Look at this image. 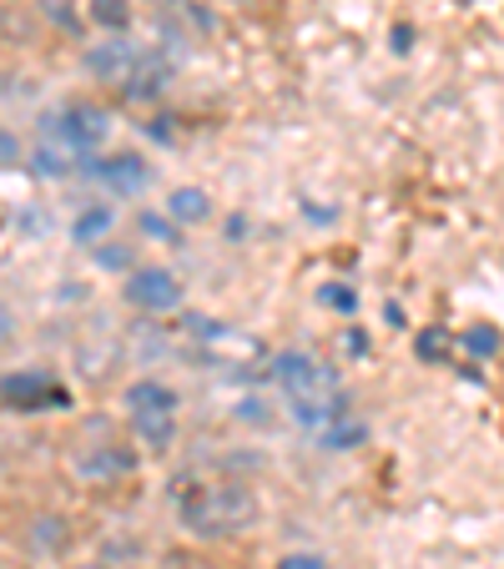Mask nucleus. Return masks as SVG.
Returning a JSON list of instances; mask_svg holds the SVG:
<instances>
[{
  "mask_svg": "<svg viewBox=\"0 0 504 569\" xmlns=\"http://www.w3.org/2000/svg\"><path fill=\"white\" fill-rule=\"evenodd\" d=\"M71 545H76V529H71V519L56 515V509H41V515L26 525V549H31L36 559H61V555H71Z\"/></svg>",
  "mask_w": 504,
  "mask_h": 569,
  "instance_id": "9d476101",
  "label": "nucleus"
},
{
  "mask_svg": "<svg viewBox=\"0 0 504 569\" xmlns=\"http://www.w3.org/2000/svg\"><path fill=\"white\" fill-rule=\"evenodd\" d=\"M131 6H157V11H182L187 0H131Z\"/></svg>",
  "mask_w": 504,
  "mask_h": 569,
  "instance_id": "aec40b11",
  "label": "nucleus"
},
{
  "mask_svg": "<svg viewBox=\"0 0 504 569\" xmlns=\"http://www.w3.org/2000/svg\"><path fill=\"white\" fill-rule=\"evenodd\" d=\"M41 137L56 141V147H66L76 157V167H81L87 157L107 151V141H111V111L101 107V101H91V97H76V101L56 107L51 117L41 121Z\"/></svg>",
  "mask_w": 504,
  "mask_h": 569,
  "instance_id": "f03ea898",
  "label": "nucleus"
},
{
  "mask_svg": "<svg viewBox=\"0 0 504 569\" xmlns=\"http://www.w3.org/2000/svg\"><path fill=\"white\" fill-rule=\"evenodd\" d=\"M0 167H26V141L0 131Z\"/></svg>",
  "mask_w": 504,
  "mask_h": 569,
  "instance_id": "a211bd4d",
  "label": "nucleus"
},
{
  "mask_svg": "<svg viewBox=\"0 0 504 569\" xmlns=\"http://www.w3.org/2000/svg\"><path fill=\"white\" fill-rule=\"evenodd\" d=\"M177 519H182V529L192 539H237L263 519V499L243 479L202 483V489L177 499Z\"/></svg>",
  "mask_w": 504,
  "mask_h": 569,
  "instance_id": "f257e3e1",
  "label": "nucleus"
},
{
  "mask_svg": "<svg viewBox=\"0 0 504 569\" xmlns=\"http://www.w3.org/2000/svg\"><path fill=\"white\" fill-rule=\"evenodd\" d=\"M137 227H141V237H151V242H172V248L187 237V232H177V227L167 222L161 212H151V207H141V212H137Z\"/></svg>",
  "mask_w": 504,
  "mask_h": 569,
  "instance_id": "dca6fc26",
  "label": "nucleus"
},
{
  "mask_svg": "<svg viewBox=\"0 0 504 569\" xmlns=\"http://www.w3.org/2000/svg\"><path fill=\"white\" fill-rule=\"evenodd\" d=\"M141 469L137 443L127 439H81L76 449H66V473L87 489H111V483L131 479Z\"/></svg>",
  "mask_w": 504,
  "mask_h": 569,
  "instance_id": "7ed1b4c3",
  "label": "nucleus"
},
{
  "mask_svg": "<svg viewBox=\"0 0 504 569\" xmlns=\"http://www.w3.org/2000/svg\"><path fill=\"white\" fill-rule=\"evenodd\" d=\"M464 348H470L474 358H484V363H494V358H500V328H494V322H474L470 333H464Z\"/></svg>",
  "mask_w": 504,
  "mask_h": 569,
  "instance_id": "2eb2a0df",
  "label": "nucleus"
},
{
  "mask_svg": "<svg viewBox=\"0 0 504 569\" xmlns=\"http://www.w3.org/2000/svg\"><path fill=\"white\" fill-rule=\"evenodd\" d=\"M81 21L97 36H131L137 6H131V0H87V6H81Z\"/></svg>",
  "mask_w": 504,
  "mask_h": 569,
  "instance_id": "9b49d317",
  "label": "nucleus"
},
{
  "mask_svg": "<svg viewBox=\"0 0 504 569\" xmlns=\"http://www.w3.org/2000/svg\"><path fill=\"white\" fill-rule=\"evenodd\" d=\"M111 227H117V212L97 202V207H87V212H81V217L71 222V237L81 242V248H97V242H107Z\"/></svg>",
  "mask_w": 504,
  "mask_h": 569,
  "instance_id": "4468645a",
  "label": "nucleus"
},
{
  "mask_svg": "<svg viewBox=\"0 0 504 569\" xmlns=\"http://www.w3.org/2000/svg\"><path fill=\"white\" fill-rule=\"evenodd\" d=\"M76 177H87V182H97L107 197H121V202H131V197H141L151 187V167L141 151L121 147V151H97V157H87L81 167H76Z\"/></svg>",
  "mask_w": 504,
  "mask_h": 569,
  "instance_id": "39448f33",
  "label": "nucleus"
},
{
  "mask_svg": "<svg viewBox=\"0 0 504 569\" xmlns=\"http://www.w3.org/2000/svg\"><path fill=\"white\" fill-rule=\"evenodd\" d=\"M278 569H328V565H323V555H288L278 559Z\"/></svg>",
  "mask_w": 504,
  "mask_h": 569,
  "instance_id": "6ab92c4d",
  "label": "nucleus"
},
{
  "mask_svg": "<svg viewBox=\"0 0 504 569\" xmlns=\"http://www.w3.org/2000/svg\"><path fill=\"white\" fill-rule=\"evenodd\" d=\"M36 21H41V31L51 26V31L61 36H81V6L76 0H36Z\"/></svg>",
  "mask_w": 504,
  "mask_h": 569,
  "instance_id": "ddd939ff",
  "label": "nucleus"
},
{
  "mask_svg": "<svg viewBox=\"0 0 504 569\" xmlns=\"http://www.w3.org/2000/svg\"><path fill=\"white\" fill-rule=\"evenodd\" d=\"M318 439H323V449L348 453V449H358V443L368 439V429H364V419H354L348 409H338V413H333V419L318 429Z\"/></svg>",
  "mask_w": 504,
  "mask_h": 569,
  "instance_id": "f8f14e48",
  "label": "nucleus"
},
{
  "mask_svg": "<svg viewBox=\"0 0 504 569\" xmlns=\"http://www.w3.org/2000/svg\"><path fill=\"white\" fill-rule=\"evenodd\" d=\"M121 409H127V419H177L182 393L161 378H137V383L121 388Z\"/></svg>",
  "mask_w": 504,
  "mask_h": 569,
  "instance_id": "6e6552de",
  "label": "nucleus"
},
{
  "mask_svg": "<svg viewBox=\"0 0 504 569\" xmlns=\"http://www.w3.org/2000/svg\"><path fill=\"white\" fill-rule=\"evenodd\" d=\"M161 217L177 227V232H192V227H207L217 217V202H213V192L207 187H197V182H182V187H172L167 192V202H161Z\"/></svg>",
  "mask_w": 504,
  "mask_h": 569,
  "instance_id": "1a4fd4ad",
  "label": "nucleus"
},
{
  "mask_svg": "<svg viewBox=\"0 0 504 569\" xmlns=\"http://www.w3.org/2000/svg\"><path fill=\"white\" fill-rule=\"evenodd\" d=\"M66 403H71V393L46 368H11V373H0V409L6 413H51V409H66Z\"/></svg>",
  "mask_w": 504,
  "mask_h": 569,
  "instance_id": "423d86ee",
  "label": "nucleus"
},
{
  "mask_svg": "<svg viewBox=\"0 0 504 569\" xmlns=\"http://www.w3.org/2000/svg\"><path fill=\"white\" fill-rule=\"evenodd\" d=\"M141 61V46L131 36H101V41H87L81 46V76H87L91 87H117L137 71Z\"/></svg>",
  "mask_w": 504,
  "mask_h": 569,
  "instance_id": "0eeeda50",
  "label": "nucleus"
},
{
  "mask_svg": "<svg viewBox=\"0 0 504 569\" xmlns=\"http://www.w3.org/2000/svg\"><path fill=\"white\" fill-rule=\"evenodd\" d=\"M121 302L141 318H172L187 308V282L161 262H137V268L121 278Z\"/></svg>",
  "mask_w": 504,
  "mask_h": 569,
  "instance_id": "20e7f679",
  "label": "nucleus"
},
{
  "mask_svg": "<svg viewBox=\"0 0 504 569\" xmlns=\"http://www.w3.org/2000/svg\"><path fill=\"white\" fill-rule=\"evenodd\" d=\"M318 302H328V308H338V312H354L358 308V298L344 288V282H328V288L318 292Z\"/></svg>",
  "mask_w": 504,
  "mask_h": 569,
  "instance_id": "f3484780",
  "label": "nucleus"
}]
</instances>
